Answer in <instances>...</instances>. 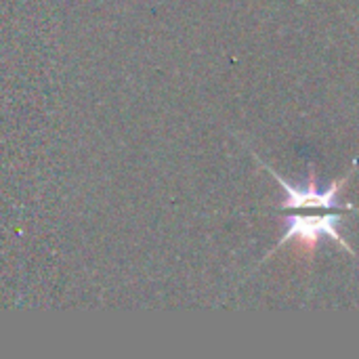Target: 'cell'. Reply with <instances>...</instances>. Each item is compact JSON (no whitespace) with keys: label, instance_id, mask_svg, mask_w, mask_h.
Returning a JSON list of instances; mask_svg holds the SVG:
<instances>
[{"label":"cell","instance_id":"cell-1","mask_svg":"<svg viewBox=\"0 0 359 359\" xmlns=\"http://www.w3.org/2000/svg\"><path fill=\"white\" fill-rule=\"evenodd\" d=\"M269 170V175L282 185L286 198L280 204L282 210H286L284 215V223H286V233L282 236V240L278 242L276 250L286 246L290 240H297L301 250L307 255V259H313L320 240L322 238H330L334 240L341 248H345L349 255L355 257V252L351 250V246L345 242V238L339 233V223L345 217V212H359L358 206L353 204H343L339 200L345 183L349 177L337 179L332 181V185L328 189H320L318 185V175L313 164L309 162V175H307V183L305 187L299 185H290L288 181H284L273 168L265 166ZM273 250V252H276ZM269 252V257L273 255Z\"/></svg>","mask_w":359,"mask_h":359}]
</instances>
